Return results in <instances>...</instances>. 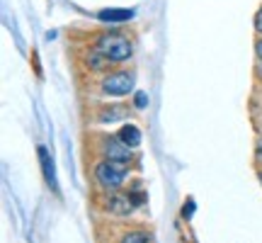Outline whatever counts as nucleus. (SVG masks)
I'll return each instance as SVG.
<instances>
[{
    "label": "nucleus",
    "instance_id": "f257e3e1",
    "mask_svg": "<svg viewBox=\"0 0 262 243\" xmlns=\"http://www.w3.org/2000/svg\"><path fill=\"white\" fill-rule=\"evenodd\" d=\"M95 49L102 54L110 64H122V61H129L131 58V42L119 32H110V34H102L97 39Z\"/></svg>",
    "mask_w": 262,
    "mask_h": 243
},
{
    "label": "nucleus",
    "instance_id": "ddd939ff",
    "mask_svg": "<svg viewBox=\"0 0 262 243\" xmlns=\"http://www.w3.org/2000/svg\"><path fill=\"white\" fill-rule=\"evenodd\" d=\"M134 105H136V107H139V110H143V107H148V95L146 93H136V97H134Z\"/></svg>",
    "mask_w": 262,
    "mask_h": 243
},
{
    "label": "nucleus",
    "instance_id": "9d476101",
    "mask_svg": "<svg viewBox=\"0 0 262 243\" xmlns=\"http://www.w3.org/2000/svg\"><path fill=\"white\" fill-rule=\"evenodd\" d=\"M119 243H156L153 241V234L150 231H146V229H136V231H131V234H126Z\"/></svg>",
    "mask_w": 262,
    "mask_h": 243
},
{
    "label": "nucleus",
    "instance_id": "20e7f679",
    "mask_svg": "<svg viewBox=\"0 0 262 243\" xmlns=\"http://www.w3.org/2000/svg\"><path fill=\"white\" fill-rule=\"evenodd\" d=\"M104 156H107V160H119V163H126V160H131V149L124 144V141L119 139H112L104 144Z\"/></svg>",
    "mask_w": 262,
    "mask_h": 243
},
{
    "label": "nucleus",
    "instance_id": "39448f33",
    "mask_svg": "<svg viewBox=\"0 0 262 243\" xmlns=\"http://www.w3.org/2000/svg\"><path fill=\"white\" fill-rule=\"evenodd\" d=\"M134 15H136L134 8H104L97 12V19H102V22H129Z\"/></svg>",
    "mask_w": 262,
    "mask_h": 243
},
{
    "label": "nucleus",
    "instance_id": "f8f14e48",
    "mask_svg": "<svg viewBox=\"0 0 262 243\" xmlns=\"http://www.w3.org/2000/svg\"><path fill=\"white\" fill-rule=\"evenodd\" d=\"M194 199H187V202H185V207H182V216H185V219H192V216H194Z\"/></svg>",
    "mask_w": 262,
    "mask_h": 243
},
{
    "label": "nucleus",
    "instance_id": "1a4fd4ad",
    "mask_svg": "<svg viewBox=\"0 0 262 243\" xmlns=\"http://www.w3.org/2000/svg\"><path fill=\"white\" fill-rule=\"evenodd\" d=\"M129 114V107H124V105H114V107H104L102 110V114H100V121L102 124H112V121H117V119H124Z\"/></svg>",
    "mask_w": 262,
    "mask_h": 243
},
{
    "label": "nucleus",
    "instance_id": "7ed1b4c3",
    "mask_svg": "<svg viewBox=\"0 0 262 243\" xmlns=\"http://www.w3.org/2000/svg\"><path fill=\"white\" fill-rule=\"evenodd\" d=\"M102 93L112 95V97H124V95L134 93V75L129 71H117L110 73L102 80Z\"/></svg>",
    "mask_w": 262,
    "mask_h": 243
},
{
    "label": "nucleus",
    "instance_id": "f03ea898",
    "mask_svg": "<svg viewBox=\"0 0 262 243\" xmlns=\"http://www.w3.org/2000/svg\"><path fill=\"white\" fill-rule=\"evenodd\" d=\"M126 175H129V170H126V166L119 163V160H107L104 158L102 163H97V168H95V178H97V183H100L102 187H107V190L122 187L124 180H126Z\"/></svg>",
    "mask_w": 262,
    "mask_h": 243
},
{
    "label": "nucleus",
    "instance_id": "4468645a",
    "mask_svg": "<svg viewBox=\"0 0 262 243\" xmlns=\"http://www.w3.org/2000/svg\"><path fill=\"white\" fill-rule=\"evenodd\" d=\"M255 29H257V32H262V8H260V12L255 15Z\"/></svg>",
    "mask_w": 262,
    "mask_h": 243
},
{
    "label": "nucleus",
    "instance_id": "6e6552de",
    "mask_svg": "<svg viewBox=\"0 0 262 243\" xmlns=\"http://www.w3.org/2000/svg\"><path fill=\"white\" fill-rule=\"evenodd\" d=\"M107 207H110V212H114V214H129L136 205L131 202L129 195H112L110 202H107Z\"/></svg>",
    "mask_w": 262,
    "mask_h": 243
},
{
    "label": "nucleus",
    "instance_id": "0eeeda50",
    "mask_svg": "<svg viewBox=\"0 0 262 243\" xmlns=\"http://www.w3.org/2000/svg\"><path fill=\"white\" fill-rule=\"evenodd\" d=\"M117 139L124 141L129 149H136L141 144V139H143V134H141V129L136 124H124L122 129H119V134H117Z\"/></svg>",
    "mask_w": 262,
    "mask_h": 243
},
{
    "label": "nucleus",
    "instance_id": "dca6fc26",
    "mask_svg": "<svg viewBox=\"0 0 262 243\" xmlns=\"http://www.w3.org/2000/svg\"><path fill=\"white\" fill-rule=\"evenodd\" d=\"M257 153L262 156V139H260V144H257Z\"/></svg>",
    "mask_w": 262,
    "mask_h": 243
},
{
    "label": "nucleus",
    "instance_id": "2eb2a0df",
    "mask_svg": "<svg viewBox=\"0 0 262 243\" xmlns=\"http://www.w3.org/2000/svg\"><path fill=\"white\" fill-rule=\"evenodd\" d=\"M255 51H257V56L262 61V39H257V44H255Z\"/></svg>",
    "mask_w": 262,
    "mask_h": 243
},
{
    "label": "nucleus",
    "instance_id": "f3484780",
    "mask_svg": "<svg viewBox=\"0 0 262 243\" xmlns=\"http://www.w3.org/2000/svg\"><path fill=\"white\" fill-rule=\"evenodd\" d=\"M260 183H262V173H260Z\"/></svg>",
    "mask_w": 262,
    "mask_h": 243
},
{
    "label": "nucleus",
    "instance_id": "9b49d317",
    "mask_svg": "<svg viewBox=\"0 0 262 243\" xmlns=\"http://www.w3.org/2000/svg\"><path fill=\"white\" fill-rule=\"evenodd\" d=\"M104 66H110V61H107L97 49H93V51H90V68H93V71H102Z\"/></svg>",
    "mask_w": 262,
    "mask_h": 243
},
{
    "label": "nucleus",
    "instance_id": "423d86ee",
    "mask_svg": "<svg viewBox=\"0 0 262 243\" xmlns=\"http://www.w3.org/2000/svg\"><path fill=\"white\" fill-rule=\"evenodd\" d=\"M39 163H41V170H44V180L51 190H56V173H54V160L49 156V151L44 146H39Z\"/></svg>",
    "mask_w": 262,
    "mask_h": 243
}]
</instances>
